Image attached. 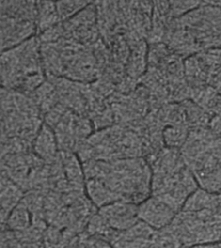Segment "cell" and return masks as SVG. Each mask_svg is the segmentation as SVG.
Returning <instances> with one entry per match:
<instances>
[{
  "mask_svg": "<svg viewBox=\"0 0 221 248\" xmlns=\"http://www.w3.org/2000/svg\"><path fill=\"white\" fill-rule=\"evenodd\" d=\"M44 116L30 95L0 85V138L32 143Z\"/></svg>",
  "mask_w": 221,
  "mask_h": 248,
  "instance_id": "2",
  "label": "cell"
},
{
  "mask_svg": "<svg viewBox=\"0 0 221 248\" xmlns=\"http://www.w3.org/2000/svg\"><path fill=\"white\" fill-rule=\"evenodd\" d=\"M87 181V191L89 199L99 208L120 200L117 195L110 189L104 179L89 178Z\"/></svg>",
  "mask_w": 221,
  "mask_h": 248,
  "instance_id": "11",
  "label": "cell"
},
{
  "mask_svg": "<svg viewBox=\"0 0 221 248\" xmlns=\"http://www.w3.org/2000/svg\"><path fill=\"white\" fill-rule=\"evenodd\" d=\"M46 79L37 35L0 54L2 86L30 95Z\"/></svg>",
  "mask_w": 221,
  "mask_h": 248,
  "instance_id": "1",
  "label": "cell"
},
{
  "mask_svg": "<svg viewBox=\"0 0 221 248\" xmlns=\"http://www.w3.org/2000/svg\"><path fill=\"white\" fill-rule=\"evenodd\" d=\"M90 1H91V2H93H93H94L95 0H90Z\"/></svg>",
  "mask_w": 221,
  "mask_h": 248,
  "instance_id": "20",
  "label": "cell"
},
{
  "mask_svg": "<svg viewBox=\"0 0 221 248\" xmlns=\"http://www.w3.org/2000/svg\"></svg>",
  "mask_w": 221,
  "mask_h": 248,
  "instance_id": "21",
  "label": "cell"
},
{
  "mask_svg": "<svg viewBox=\"0 0 221 248\" xmlns=\"http://www.w3.org/2000/svg\"><path fill=\"white\" fill-rule=\"evenodd\" d=\"M204 209H211L221 213L220 196L219 193H213L198 187L190 194L180 210L199 211Z\"/></svg>",
  "mask_w": 221,
  "mask_h": 248,
  "instance_id": "9",
  "label": "cell"
},
{
  "mask_svg": "<svg viewBox=\"0 0 221 248\" xmlns=\"http://www.w3.org/2000/svg\"><path fill=\"white\" fill-rule=\"evenodd\" d=\"M36 0H0V54L36 36Z\"/></svg>",
  "mask_w": 221,
  "mask_h": 248,
  "instance_id": "3",
  "label": "cell"
},
{
  "mask_svg": "<svg viewBox=\"0 0 221 248\" xmlns=\"http://www.w3.org/2000/svg\"><path fill=\"white\" fill-rule=\"evenodd\" d=\"M173 17H178L189 13L201 5L199 0H168Z\"/></svg>",
  "mask_w": 221,
  "mask_h": 248,
  "instance_id": "15",
  "label": "cell"
},
{
  "mask_svg": "<svg viewBox=\"0 0 221 248\" xmlns=\"http://www.w3.org/2000/svg\"><path fill=\"white\" fill-rule=\"evenodd\" d=\"M199 187L213 193L221 191V140L189 168Z\"/></svg>",
  "mask_w": 221,
  "mask_h": 248,
  "instance_id": "4",
  "label": "cell"
},
{
  "mask_svg": "<svg viewBox=\"0 0 221 248\" xmlns=\"http://www.w3.org/2000/svg\"><path fill=\"white\" fill-rule=\"evenodd\" d=\"M177 213L162 198L154 195L142 201L137 209L139 220L155 230L168 226Z\"/></svg>",
  "mask_w": 221,
  "mask_h": 248,
  "instance_id": "5",
  "label": "cell"
},
{
  "mask_svg": "<svg viewBox=\"0 0 221 248\" xmlns=\"http://www.w3.org/2000/svg\"><path fill=\"white\" fill-rule=\"evenodd\" d=\"M5 228V225L2 224L1 222H0V232H1L2 230H3Z\"/></svg>",
  "mask_w": 221,
  "mask_h": 248,
  "instance_id": "18",
  "label": "cell"
},
{
  "mask_svg": "<svg viewBox=\"0 0 221 248\" xmlns=\"http://www.w3.org/2000/svg\"><path fill=\"white\" fill-rule=\"evenodd\" d=\"M24 194L13 181L0 191V222L2 224L5 225L10 214L18 204Z\"/></svg>",
  "mask_w": 221,
  "mask_h": 248,
  "instance_id": "12",
  "label": "cell"
},
{
  "mask_svg": "<svg viewBox=\"0 0 221 248\" xmlns=\"http://www.w3.org/2000/svg\"><path fill=\"white\" fill-rule=\"evenodd\" d=\"M189 127L183 124H167L162 131L163 142L169 148L180 149L187 139Z\"/></svg>",
  "mask_w": 221,
  "mask_h": 248,
  "instance_id": "13",
  "label": "cell"
},
{
  "mask_svg": "<svg viewBox=\"0 0 221 248\" xmlns=\"http://www.w3.org/2000/svg\"><path fill=\"white\" fill-rule=\"evenodd\" d=\"M58 143L54 130L44 122L32 142V151L50 164L58 157Z\"/></svg>",
  "mask_w": 221,
  "mask_h": 248,
  "instance_id": "8",
  "label": "cell"
},
{
  "mask_svg": "<svg viewBox=\"0 0 221 248\" xmlns=\"http://www.w3.org/2000/svg\"><path fill=\"white\" fill-rule=\"evenodd\" d=\"M91 3L93 2L90 0H58L56 1L61 21L67 20Z\"/></svg>",
  "mask_w": 221,
  "mask_h": 248,
  "instance_id": "14",
  "label": "cell"
},
{
  "mask_svg": "<svg viewBox=\"0 0 221 248\" xmlns=\"http://www.w3.org/2000/svg\"><path fill=\"white\" fill-rule=\"evenodd\" d=\"M12 180L8 176L7 172L0 160V191H2Z\"/></svg>",
  "mask_w": 221,
  "mask_h": 248,
  "instance_id": "16",
  "label": "cell"
},
{
  "mask_svg": "<svg viewBox=\"0 0 221 248\" xmlns=\"http://www.w3.org/2000/svg\"><path fill=\"white\" fill-rule=\"evenodd\" d=\"M218 139L209 126L190 129L185 142L179 149L186 166L189 168L208 151Z\"/></svg>",
  "mask_w": 221,
  "mask_h": 248,
  "instance_id": "6",
  "label": "cell"
},
{
  "mask_svg": "<svg viewBox=\"0 0 221 248\" xmlns=\"http://www.w3.org/2000/svg\"><path fill=\"white\" fill-rule=\"evenodd\" d=\"M50 1H58V0H50Z\"/></svg>",
  "mask_w": 221,
  "mask_h": 248,
  "instance_id": "19",
  "label": "cell"
},
{
  "mask_svg": "<svg viewBox=\"0 0 221 248\" xmlns=\"http://www.w3.org/2000/svg\"></svg>",
  "mask_w": 221,
  "mask_h": 248,
  "instance_id": "22",
  "label": "cell"
},
{
  "mask_svg": "<svg viewBox=\"0 0 221 248\" xmlns=\"http://www.w3.org/2000/svg\"><path fill=\"white\" fill-rule=\"evenodd\" d=\"M201 5L221 6V0H199Z\"/></svg>",
  "mask_w": 221,
  "mask_h": 248,
  "instance_id": "17",
  "label": "cell"
},
{
  "mask_svg": "<svg viewBox=\"0 0 221 248\" xmlns=\"http://www.w3.org/2000/svg\"><path fill=\"white\" fill-rule=\"evenodd\" d=\"M37 34L44 32L61 22L56 1L50 0H36Z\"/></svg>",
  "mask_w": 221,
  "mask_h": 248,
  "instance_id": "10",
  "label": "cell"
},
{
  "mask_svg": "<svg viewBox=\"0 0 221 248\" xmlns=\"http://www.w3.org/2000/svg\"><path fill=\"white\" fill-rule=\"evenodd\" d=\"M138 205L135 203L118 200L100 207L99 214L116 232H124L139 220Z\"/></svg>",
  "mask_w": 221,
  "mask_h": 248,
  "instance_id": "7",
  "label": "cell"
}]
</instances>
